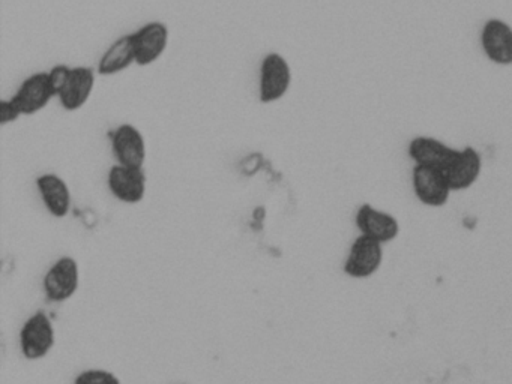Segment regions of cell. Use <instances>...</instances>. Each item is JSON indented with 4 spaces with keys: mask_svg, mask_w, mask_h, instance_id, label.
Returning <instances> with one entry per match:
<instances>
[{
    "mask_svg": "<svg viewBox=\"0 0 512 384\" xmlns=\"http://www.w3.org/2000/svg\"><path fill=\"white\" fill-rule=\"evenodd\" d=\"M22 116V111H20L19 105L13 101V98L0 101V125H10V123L17 122Z\"/></svg>",
    "mask_w": 512,
    "mask_h": 384,
    "instance_id": "ac0fdd59",
    "label": "cell"
},
{
    "mask_svg": "<svg viewBox=\"0 0 512 384\" xmlns=\"http://www.w3.org/2000/svg\"><path fill=\"white\" fill-rule=\"evenodd\" d=\"M136 65L151 66L163 57L169 47L170 30L163 21H149L131 33Z\"/></svg>",
    "mask_w": 512,
    "mask_h": 384,
    "instance_id": "5b68a950",
    "label": "cell"
},
{
    "mask_svg": "<svg viewBox=\"0 0 512 384\" xmlns=\"http://www.w3.org/2000/svg\"><path fill=\"white\" fill-rule=\"evenodd\" d=\"M71 66L61 65L53 66L49 72L50 83H52L53 90H55L56 98H58L59 92L64 89L65 84H67L68 78H70L71 74Z\"/></svg>",
    "mask_w": 512,
    "mask_h": 384,
    "instance_id": "d6986e66",
    "label": "cell"
},
{
    "mask_svg": "<svg viewBox=\"0 0 512 384\" xmlns=\"http://www.w3.org/2000/svg\"><path fill=\"white\" fill-rule=\"evenodd\" d=\"M74 384H122L118 375L106 369H86L77 375Z\"/></svg>",
    "mask_w": 512,
    "mask_h": 384,
    "instance_id": "e0dca14e",
    "label": "cell"
},
{
    "mask_svg": "<svg viewBox=\"0 0 512 384\" xmlns=\"http://www.w3.org/2000/svg\"><path fill=\"white\" fill-rule=\"evenodd\" d=\"M55 342V327L46 312H35L20 330V350L28 360L43 359L52 351Z\"/></svg>",
    "mask_w": 512,
    "mask_h": 384,
    "instance_id": "7a4b0ae2",
    "label": "cell"
},
{
    "mask_svg": "<svg viewBox=\"0 0 512 384\" xmlns=\"http://www.w3.org/2000/svg\"><path fill=\"white\" fill-rule=\"evenodd\" d=\"M383 263V243L359 234L350 246L343 270L349 278L367 279L379 272Z\"/></svg>",
    "mask_w": 512,
    "mask_h": 384,
    "instance_id": "3957f363",
    "label": "cell"
},
{
    "mask_svg": "<svg viewBox=\"0 0 512 384\" xmlns=\"http://www.w3.org/2000/svg\"><path fill=\"white\" fill-rule=\"evenodd\" d=\"M107 186L116 200L125 204H137L145 198L148 177L143 167L115 164L107 174Z\"/></svg>",
    "mask_w": 512,
    "mask_h": 384,
    "instance_id": "52a82bcc",
    "label": "cell"
},
{
    "mask_svg": "<svg viewBox=\"0 0 512 384\" xmlns=\"http://www.w3.org/2000/svg\"><path fill=\"white\" fill-rule=\"evenodd\" d=\"M131 65H136V54H134L133 38L131 33H128L107 47L103 56L100 57L97 72L103 77H113L127 71Z\"/></svg>",
    "mask_w": 512,
    "mask_h": 384,
    "instance_id": "2e32d148",
    "label": "cell"
},
{
    "mask_svg": "<svg viewBox=\"0 0 512 384\" xmlns=\"http://www.w3.org/2000/svg\"><path fill=\"white\" fill-rule=\"evenodd\" d=\"M80 267L76 258L65 255L59 258L47 270L43 287L50 302H67L79 290Z\"/></svg>",
    "mask_w": 512,
    "mask_h": 384,
    "instance_id": "277c9868",
    "label": "cell"
},
{
    "mask_svg": "<svg viewBox=\"0 0 512 384\" xmlns=\"http://www.w3.org/2000/svg\"><path fill=\"white\" fill-rule=\"evenodd\" d=\"M113 156L116 164L128 165V167H143L146 162L145 135L142 134L133 123H121L110 134Z\"/></svg>",
    "mask_w": 512,
    "mask_h": 384,
    "instance_id": "ba28073f",
    "label": "cell"
},
{
    "mask_svg": "<svg viewBox=\"0 0 512 384\" xmlns=\"http://www.w3.org/2000/svg\"><path fill=\"white\" fill-rule=\"evenodd\" d=\"M481 171V153L475 147L466 146L457 150V155L443 173L448 179L452 192H457L472 188L478 182Z\"/></svg>",
    "mask_w": 512,
    "mask_h": 384,
    "instance_id": "4fadbf2b",
    "label": "cell"
},
{
    "mask_svg": "<svg viewBox=\"0 0 512 384\" xmlns=\"http://www.w3.org/2000/svg\"><path fill=\"white\" fill-rule=\"evenodd\" d=\"M457 150L439 138L418 135L409 141L407 155L412 159L413 165L445 171L457 155Z\"/></svg>",
    "mask_w": 512,
    "mask_h": 384,
    "instance_id": "7c38bea8",
    "label": "cell"
},
{
    "mask_svg": "<svg viewBox=\"0 0 512 384\" xmlns=\"http://www.w3.org/2000/svg\"><path fill=\"white\" fill-rule=\"evenodd\" d=\"M355 224L359 234L373 237L383 245L394 242L401 230L400 222L392 213L376 209L368 203L361 204L356 210Z\"/></svg>",
    "mask_w": 512,
    "mask_h": 384,
    "instance_id": "8fae6325",
    "label": "cell"
},
{
    "mask_svg": "<svg viewBox=\"0 0 512 384\" xmlns=\"http://www.w3.org/2000/svg\"><path fill=\"white\" fill-rule=\"evenodd\" d=\"M293 72L289 60L277 51L263 57L259 69V101L269 105L281 101L292 87Z\"/></svg>",
    "mask_w": 512,
    "mask_h": 384,
    "instance_id": "6da1fadb",
    "label": "cell"
},
{
    "mask_svg": "<svg viewBox=\"0 0 512 384\" xmlns=\"http://www.w3.org/2000/svg\"><path fill=\"white\" fill-rule=\"evenodd\" d=\"M11 98L19 105L23 116H34L40 113L56 98L55 90L50 83L49 72L41 71L29 75Z\"/></svg>",
    "mask_w": 512,
    "mask_h": 384,
    "instance_id": "30bf717a",
    "label": "cell"
},
{
    "mask_svg": "<svg viewBox=\"0 0 512 384\" xmlns=\"http://www.w3.org/2000/svg\"><path fill=\"white\" fill-rule=\"evenodd\" d=\"M482 53L494 65H512V26L502 18H488L479 35Z\"/></svg>",
    "mask_w": 512,
    "mask_h": 384,
    "instance_id": "9c48e42d",
    "label": "cell"
},
{
    "mask_svg": "<svg viewBox=\"0 0 512 384\" xmlns=\"http://www.w3.org/2000/svg\"><path fill=\"white\" fill-rule=\"evenodd\" d=\"M35 183L47 212L55 218H65L70 213L73 200L68 183L55 173L41 174Z\"/></svg>",
    "mask_w": 512,
    "mask_h": 384,
    "instance_id": "9a60e30c",
    "label": "cell"
},
{
    "mask_svg": "<svg viewBox=\"0 0 512 384\" xmlns=\"http://www.w3.org/2000/svg\"><path fill=\"white\" fill-rule=\"evenodd\" d=\"M412 189L419 203L427 207H443L451 198L452 189L442 170L413 165Z\"/></svg>",
    "mask_w": 512,
    "mask_h": 384,
    "instance_id": "8992f818",
    "label": "cell"
},
{
    "mask_svg": "<svg viewBox=\"0 0 512 384\" xmlns=\"http://www.w3.org/2000/svg\"><path fill=\"white\" fill-rule=\"evenodd\" d=\"M97 74L89 66H74L64 89L59 92L58 101L67 111H77L85 107L95 90Z\"/></svg>",
    "mask_w": 512,
    "mask_h": 384,
    "instance_id": "5bb4252c",
    "label": "cell"
}]
</instances>
